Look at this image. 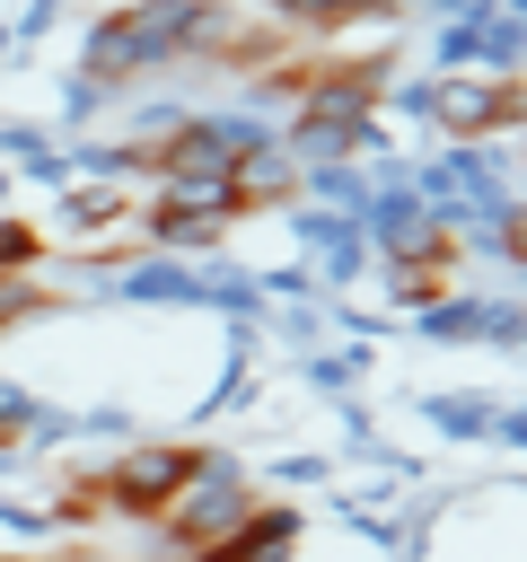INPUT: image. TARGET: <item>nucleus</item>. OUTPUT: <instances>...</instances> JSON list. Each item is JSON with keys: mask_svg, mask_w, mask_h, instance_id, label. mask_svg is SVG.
Listing matches in <instances>:
<instances>
[{"mask_svg": "<svg viewBox=\"0 0 527 562\" xmlns=\"http://www.w3.org/2000/svg\"><path fill=\"white\" fill-rule=\"evenodd\" d=\"M167 562H202V553H167Z\"/></svg>", "mask_w": 527, "mask_h": 562, "instance_id": "a878e982", "label": "nucleus"}, {"mask_svg": "<svg viewBox=\"0 0 527 562\" xmlns=\"http://www.w3.org/2000/svg\"><path fill=\"white\" fill-rule=\"evenodd\" d=\"M290 237H299V263L316 272V290H325V281H360V272H369V237H360V220H343V211L290 202Z\"/></svg>", "mask_w": 527, "mask_h": 562, "instance_id": "39448f33", "label": "nucleus"}, {"mask_svg": "<svg viewBox=\"0 0 527 562\" xmlns=\"http://www.w3.org/2000/svg\"><path fill=\"white\" fill-rule=\"evenodd\" d=\"M114 105V88H97V79H61V123H97Z\"/></svg>", "mask_w": 527, "mask_h": 562, "instance_id": "a211bd4d", "label": "nucleus"}, {"mask_svg": "<svg viewBox=\"0 0 527 562\" xmlns=\"http://www.w3.org/2000/svg\"><path fill=\"white\" fill-rule=\"evenodd\" d=\"M430 132L448 149L518 132V79H483V70H430Z\"/></svg>", "mask_w": 527, "mask_h": 562, "instance_id": "7ed1b4c3", "label": "nucleus"}, {"mask_svg": "<svg viewBox=\"0 0 527 562\" xmlns=\"http://www.w3.org/2000/svg\"><path fill=\"white\" fill-rule=\"evenodd\" d=\"M422 422H439L448 439H501V448H518V404H492V395H422Z\"/></svg>", "mask_w": 527, "mask_h": 562, "instance_id": "9d476101", "label": "nucleus"}, {"mask_svg": "<svg viewBox=\"0 0 527 562\" xmlns=\"http://www.w3.org/2000/svg\"><path fill=\"white\" fill-rule=\"evenodd\" d=\"M272 483H299V492H307V483H325V457H281Z\"/></svg>", "mask_w": 527, "mask_h": 562, "instance_id": "412c9836", "label": "nucleus"}, {"mask_svg": "<svg viewBox=\"0 0 527 562\" xmlns=\"http://www.w3.org/2000/svg\"><path fill=\"white\" fill-rule=\"evenodd\" d=\"M44 263V228H26L18 211H0V272H35Z\"/></svg>", "mask_w": 527, "mask_h": 562, "instance_id": "dca6fc26", "label": "nucleus"}, {"mask_svg": "<svg viewBox=\"0 0 527 562\" xmlns=\"http://www.w3.org/2000/svg\"><path fill=\"white\" fill-rule=\"evenodd\" d=\"M378 272H386V307H395V316H422V307L448 290V281H439V272H422V263H378Z\"/></svg>", "mask_w": 527, "mask_h": 562, "instance_id": "4468645a", "label": "nucleus"}, {"mask_svg": "<svg viewBox=\"0 0 527 562\" xmlns=\"http://www.w3.org/2000/svg\"><path fill=\"white\" fill-rule=\"evenodd\" d=\"M246 509H255L246 465H237L228 448H193V483H184V492H176V509L158 518V544H167V553H211Z\"/></svg>", "mask_w": 527, "mask_h": 562, "instance_id": "f257e3e1", "label": "nucleus"}, {"mask_svg": "<svg viewBox=\"0 0 527 562\" xmlns=\"http://www.w3.org/2000/svg\"><path fill=\"white\" fill-rule=\"evenodd\" d=\"M141 237H149V255H220V237H228V220H202V211H176V202H149L141 211Z\"/></svg>", "mask_w": 527, "mask_h": 562, "instance_id": "9b49d317", "label": "nucleus"}, {"mask_svg": "<svg viewBox=\"0 0 527 562\" xmlns=\"http://www.w3.org/2000/svg\"><path fill=\"white\" fill-rule=\"evenodd\" d=\"M44 307V281L35 272H0V325H26Z\"/></svg>", "mask_w": 527, "mask_h": 562, "instance_id": "f3484780", "label": "nucleus"}, {"mask_svg": "<svg viewBox=\"0 0 527 562\" xmlns=\"http://www.w3.org/2000/svg\"><path fill=\"white\" fill-rule=\"evenodd\" d=\"M0 202H9V167H0Z\"/></svg>", "mask_w": 527, "mask_h": 562, "instance_id": "393cba45", "label": "nucleus"}, {"mask_svg": "<svg viewBox=\"0 0 527 562\" xmlns=\"http://www.w3.org/2000/svg\"><path fill=\"white\" fill-rule=\"evenodd\" d=\"M184 483H193V448L184 439H141L114 465H97V509L105 518H132V527H158Z\"/></svg>", "mask_w": 527, "mask_h": 562, "instance_id": "f03ea898", "label": "nucleus"}, {"mask_svg": "<svg viewBox=\"0 0 527 562\" xmlns=\"http://www.w3.org/2000/svg\"><path fill=\"white\" fill-rule=\"evenodd\" d=\"M290 553H299V509L290 501H255L202 562H290Z\"/></svg>", "mask_w": 527, "mask_h": 562, "instance_id": "423d86ee", "label": "nucleus"}, {"mask_svg": "<svg viewBox=\"0 0 527 562\" xmlns=\"http://www.w3.org/2000/svg\"><path fill=\"white\" fill-rule=\"evenodd\" d=\"M53 18H61V0H26V18H18V35H44ZM18 35H9V44H18Z\"/></svg>", "mask_w": 527, "mask_h": 562, "instance_id": "5701e85b", "label": "nucleus"}, {"mask_svg": "<svg viewBox=\"0 0 527 562\" xmlns=\"http://www.w3.org/2000/svg\"><path fill=\"white\" fill-rule=\"evenodd\" d=\"M18 176H26V184H70V149H53V140H44V149H26V158H18Z\"/></svg>", "mask_w": 527, "mask_h": 562, "instance_id": "6ab92c4d", "label": "nucleus"}, {"mask_svg": "<svg viewBox=\"0 0 527 562\" xmlns=\"http://www.w3.org/2000/svg\"><path fill=\"white\" fill-rule=\"evenodd\" d=\"M422 342H501V351H518V290H439L422 316Z\"/></svg>", "mask_w": 527, "mask_h": 562, "instance_id": "20e7f679", "label": "nucleus"}, {"mask_svg": "<svg viewBox=\"0 0 527 562\" xmlns=\"http://www.w3.org/2000/svg\"><path fill=\"white\" fill-rule=\"evenodd\" d=\"M26 422H35V395L18 378H0V430H26Z\"/></svg>", "mask_w": 527, "mask_h": 562, "instance_id": "aec40b11", "label": "nucleus"}, {"mask_svg": "<svg viewBox=\"0 0 527 562\" xmlns=\"http://www.w3.org/2000/svg\"><path fill=\"white\" fill-rule=\"evenodd\" d=\"M79 79H97V88H132L141 79V44H132V9H105L88 35H79Z\"/></svg>", "mask_w": 527, "mask_h": 562, "instance_id": "0eeeda50", "label": "nucleus"}, {"mask_svg": "<svg viewBox=\"0 0 527 562\" xmlns=\"http://www.w3.org/2000/svg\"><path fill=\"white\" fill-rule=\"evenodd\" d=\"M378 0H272V26L281 35H351Z\"/></svg>", "mask_w": 527, "mask_h": 562, "instance_id": "ddd939ff", "label": "nucleus"}, {"mask_svg": "<svg viewBox=\"0 0 527 562\" xmlns=\"http://www.w3.org/2000/svg\"><path fill=\"white\" fill-rule=\"evenodd\" d=\"M360 369H369V351H307V360H299V378H307L316 395H351Z\"/></svg>", "mask_w": 527, "mask_h": 562, "instance_id": "2eb2a0df", "label": "nucleus"}, {"mask_svg": "<svg viewBox=\"0 0 527 562\" xmlns=\"http://www.w3.org/2000/svg\"><path fill=\"white\" fill-rule=\"evenodd\" d=\"M123 220H132V202H123L114 184H61V220H53L61 237H79V246H88V237H114Z\"/></svg>", "mask_w": 527, "mask_h": 562, "instance_id": "f8f14e48", "label": "nucleus"}, {"mask_svg": "<svg viewBox=\"0 0 527 562\" xmlns=\"http://www.w3.org/2000/svg\"><path fill=\"white\" fill-rule=\"evenodd\" d=\"M0 562H53V553H0Z\"/></svg>", "mask_w": 527, "mask_h": 562, "instance_id": "b1692460", "label": "nucleus"}, {"mask_svg": "<svg viewBox=\"0 0 527 562\" xmlns=\"http://www.w3.org/2000/svg\"><path fill=\"white\" fill-rule=\"evenodd\" d=\"M228 193H237V211H290V202H299V167L281 158V140H255V149L228 167Z\"/></svg>", "mask_w": 527, "mask_h": 562, "instance_id": "6e6552de", "label": "nucleus"}, {"mask_svg": "<svg viewBox=\"0 0 527 562\" xmlns=\"http://www.w3.org/2000/svg\"><path fill=\"white\" fill-rule=\"evenodd\" d=\"M26 149H44V132L35 123H0V158H26Z\"/></svg>", "mask_w": 527, "mask_h": 562, "instance_id": "4be33fe9", "label": "nucleus"}, {"mask_svg": "<svg viewBox=\"0 0 527 562\" xmlns=\"http://www.w3.org/2000/svg\"><path fill=\"white\" fill-rule=\"evenodd\" d=\"M97 290L149 299V307H193V263H176V255H132V263H114Z\"/></svg>", "mask_w": 527, "mask_h": 562, "instance_id": "1a4fd4ad", "label": "nucleus"}]
</instances>
